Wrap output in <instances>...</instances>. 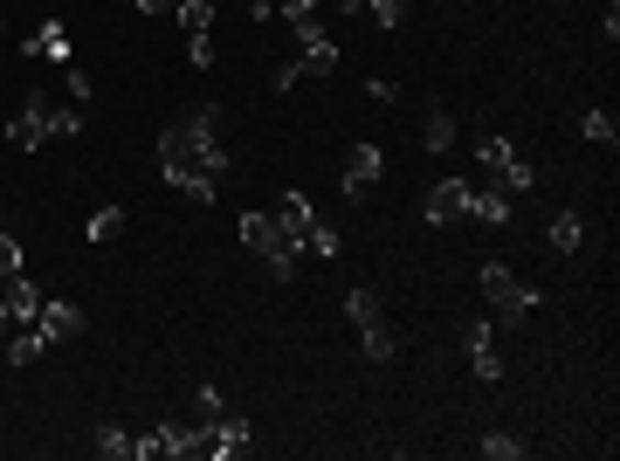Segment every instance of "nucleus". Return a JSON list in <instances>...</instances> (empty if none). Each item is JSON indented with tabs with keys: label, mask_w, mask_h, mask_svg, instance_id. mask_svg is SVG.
<instances>
[{
	"label": "nucleus",
	"mask_w": 620,
	"mask_h": 461,
	"mask_svg": "<svg viewBox=\"0 0 620 461\" xmlns=\"http://www.w3.org/2000/svg\"><path fill=\"white\" fill-rule=\"evenodd\" d=\"M159 172L179 200L193 207H214L221 200V179H228V151H221V132H214V104H193L187 117H173L159 132Z\"/></svg>",
	"instance_id": "1"
},
{
	"label": "nucleus",
	"mask_w": 620,
	"mask_h": 461,
	"mask_svg": "<svg viewBox=\"0 0 620 461\" xmlns=\"http://www.w3.org/2000/svg\"><path fill=\"white\" fill-rule=\"evenodd\" d=\"M235 227H242V248H248V255H263L276 283H290V276H297V255H303V241H297V235H283V221H276V214H242Z\"/></svg>",
	"instance_id": "2"
},
{
	"label": "nucleus",
	"mask_w": 620,
	"mask_h": 461,
	"mask_svg": "<svg viewBox=\"0 0 620 461\" xmlns=\"http://www.w3.org/2000/svg\"><path fill=\"white\" fill-rule=\"evenodd\" d=\"M483 303L497 311V324H503V330H517V324H531V311H538V290H531L517 269L489 262V269H483Z\"/></svg>",
	"instance_id": "3"
},
{
	"label": "nucleus",
	"mask_w": 620,
	"mask_h": 461,
	"mask_svg": "<svg viewBox=\"0 0 620 461\" xmlns=\"http://www.w3.org/2000/svg\"><path fill=\"white\" fill-rule=\"evenodd\" d=\"M476 166L497 179V187L517 200V193H531V166L517 159V145L503 138V132H476Z\"/></svg>",
	"instance_id": "4"
},
{
	"label": "nucleus",
	"mask_w": 620,
	"mask_h": 461,
	"mask_svg": "<svg viewBox=\"0 0 620 461\" xmlns=\"http://www.w3.org/2000/svg\"><path fill=\"white\" fill-rule=\"evenodd\" d=\"M48 138H56V104H48L42 90H29V97H21V111H14V124H8V145L14 151H42Z\"/></svg>",
	"instance_id": "5"
},
{
	"label": "nucleus",
	"mask_w": 620,
	"mask_h": 461,
	"mask_svg": "<svg viewBox=\"0 0 620 461\" xmlns=\"http://www.w3.org/2000/svg\"><path fill=\"white\" fill-rule=\"evenodd\" d=\"M173 21H179V35H187V63L207 69L214 63V0H179Z\"/></svg>",
	"instance_id": "6"
},
{
	"label": "nucleus",
	"mask_w": 620,
	"mask_h": 461,
	"mask_svg": "<svg viewBox=\"0 0 620 461\" xmlns=\"http://www.w3.org/2000/svg\"><path fill=\"white\" fill-rule=\"evenodd\" d=\"M207 454H214V461H242V454H255V427H248V414H235V406H228V414L207 427Z\"/></svg>",
	"instance_id": "7"
},
{
	"label": "nucleus",
	"mask_w": 620,
	"mask_h": 461,
	"mask_svg": "<svg viewBox=\"0 0 620 461\" xmlns=\"http://www.w3.org/2000/svg\"><path fill=\"white\" fill-rule=\"evenodd\" d=\"M421 214L434 227H455V221H469V179H434V187L421 193Z\"/></svg>",
	"instance_id": "8"
},
{
	"label": "nucleus",
	"mask_w": 620,
	"mask_h": 461,
	"mask_svg": "<svg viewBox=\"0 0 620 461\" xmlns=\"http://www.w3.org/2000/svg\"><path fill=\"white\" fill-rule=\"evenodd\" d=\"M379 172H386L379 145H373V138H358V145L345 151V179H339V187H345V200H366V193L379 187Z\"/></svg>",
	"instance_id": "9"
},
{
	"label": "nucleus",
	"mask_w": 620,
	"mask_h": 461,
	"mask_svg": "<svg viewBox=\"0 0 620 461\" xmlns=\"http://www.w3.org/2000/svg\"><path fill=\"white\" fill-rule=\"evenodd\" d=\"M462 345H469V366L483 386H497L503 379V358H497V324H462Z\"/></svg>",
	"instance_id": "10"
},
{
	"label": "nucleus",
	"mask_w": 620,
	"mask_h": 461,
	"mask_svg": "<svg viewBox=\"0 0 620 461\" xmlns=\"http://www.w3.org/2000/svg\"><path fill=\"white\" fill-rule=\"evenodd\" d=\"M35 330L48 345H69V338H84V311H76L69 296H42V317H35Z\"/></svg>",
	"instance_id": "11"
},
{
	"label": "nucleus",
	"mask_w": 620,
	"mask_h": 461,
	"mask_svg": "<svg viewBox=\"0 0 620 461\" xmlns=\"http://www.w3.org/2000/svg\"><path fill=\"white\" fill-rule=\"evenodd\" d=\"M152 448H159V454H207V427L200 420H159V427H152Z\"/></svg>",
	"instance_id": "12"
},
{
	"label": "nucleus",
	"mask_w": 620,
	"mask_h": 461,
	"mask_svg": "<svg viewBox=\"0 0 620 461\" xmlns=\"http://www.w3.org/2000/svg\"><path fill=\"white\" fill-rule=\"evenodd\" d=\"M97 454H103V461H159V448H152V434L139 441V434H124V427H111V420L97 427Z\"/></svg>",
	"instance_id": "13"
},
{
	"label": "nucleus",
	"mask_w": 620,
	"mask_h": 461,
	"mask_svg": "<svg viewBox=\"0 0 620 461\" xmlns=\"http://www.w3.org/2000/svg\"><path fill=\"white\" fill-rule=\"evenodd\" d=\"M469 221H483V227H510V193L489 179V187H469Z\"/></svg>",
	"instance_id": "14"
},
{
	"label": "nucleus",
	"mask_w": 620,
	"mask_h": 461,
	"mask_svg": "<svg viewBox=\"0 0 620 461\" xmlns=\"http://www.w3.org/2000/svg\"><path fill=\"white\" fill-rule=\"evenodd\" d=\"M0 303H8L14 324H35L42 317V290L29 283V276H8V283H0Z\"/></svg>",
	"instance_id": "15"
},
{
	"label": "nucleus",
	"mask_w": 620,
	"mask_h": 461,
	"mask_svg": "<svg viewBox=\"0 0 620 461\" xmlns=\"http://www.w3.org/2000/svg\"><path fill=\"white\" fill-rule=\"evenodd\" d=\"M331 69H339V42H331V35L297 42V76H331Z\"/></svg>",
	"instance_id": "16"
},
{
	"label": "nucleus",
	"mask_w": 620,
	"mask_h": 461,
	"mask_svg": "<svg viewBox=\"0 0 620 461\" xmlns=\"http://www.w3.org/2000/svg\"><path fill=\"white\" fill-rule=\"evenodd\" d=\"M29 56H42V63L69 69V29H63V21H42V29L29 35Z\"/></svg>",
	"instance_id": "17"
},
{
	"label": "nucleus",
	"mask_w": 620,
	"mask_h": 461,
	"mask_svg": "<svg viewBox=\"0 0 620 461\" xmlns=\"http://www.w3.org/2000/svg\"><path fill=\"white\" fill-rule=\"evenodd\" d=\"M276 221H283V235H297V241H303L310 227H318V214H310V193H297V187H290V193L276 200Z\"/></svg>",
	"instance_id": "18"
},
{
	"label": "nucleus",
	"mask_w": 620,
	"mask_h": 461,
	"mask_svg": "<svg viewBox=\"0 0 620 461\" xmlns=\"http://www.w3.org/2000/svg\"><path fill=\"white\" fill-rule=\"evenodd\" d=\"M579 241H586V221L565 207V214H552V227H545V248L552 255H579Z\"/></svg>",
	"instance_id": "19"
},
{
	"label": "nucleus",
	"mask_w": 620,
	"mask_h": 461,
	"mask_svg": "<svg viewBox=\"0 0 620 461\" xmlns=\"http://www.w3.org/2000/svg\"><path fill=\"white\" fill-rule=\"evenodd\" d=\"M42 351H48V338H42L35 324H14V330H8V366H35Z\"/></svg>",
	"instance_id": "20"
},
{
	"label": "nucleus",
	"mask_w": 620,
	"mask_h": 461,
	"mask_svg": "<svg viewBox=\"0 0 620 461\" xmlns=\"http://www.w3.org/2000/svg\"><path fill=\"white\" fill-rule=\"evenodd\" d=\"M358 351H366L373 358V366H386V358H394L400 345H394V330H386V317L379 324H366V330H358Z\"/></svg>",
	"instance_id": "21"
},
{
	"label": "nucleus",
	"mask_w": 620,
	"mask_h": 461,
	"mask_svg": "<svg viewBox=\"0 0 620 461\" xmlns=\"http://www.w3.org/2000/svg\"><path fill=\"white\" fill-rule=\"evenodd\" d=\"M118 235H124V214H118V207H97V214L84 221V241H97V248L118 241Z\"/></svg>",
	"instance_id": "22"
},
{
	"label": "nucleus",
	"mask_w": 620,
	"mask_h": 461,
	"mask_svg": "<svg viewBox=\"0 0 620 461\" xmlns=\"http://www.w3.org/2000/svg\"><path fill=\"white\" fill-rule=\"evenodd\" d=\"M476 454L483 461H524V441H517V434H483Z\"/></svg>",
	"instance_id": "23"
},
{
	"label": "nucleus",
	"mask_w": 620,
	"mask_h": 461,
	"mask_svg": "<svg viewBox=\"0 0 620 461\" xmlns=\"http://www.w3.org/2000/svg\"><path fill=\"white\" fill-rule=\"evenodd\" d=\"M303 248H310V255H324V262H339V255H345V235H339V227H324V221H318V227L303 235Z\"/></svg>",
	"instance_id": "24"
},
{
	"label": "nucleus",
	"mask_w": 620,
	"mask_h": 461,
	"mask_svg": "<svg viewBox=\"0 0 620 461\" xmlns=\"http://www.w3.org/2000/svg\"><path fill=\"white\" fill-rule=\"evenodd\" d=\"M421 145L434 151V159H442V151L455 145V117H449V111H434V117H428V132H421Z\"/></svg>",
	"instance_id": "25"
},
{
	"label": "nucleus",
	"mask_w": 620,
	"mask_h": 461,
	"mask_svg": "<svg viewBox=\"0 0 620 461\" xmlns=\"http://www.w3.org/2000/svg\"><path fill=\"white\" fill-rule=\"evenodd\" d=\"M579 138H586V145H613V138H620V124H613L607 111H586V117H579Z\"/></svg>",
	"instance_id": "26"
},
{
	"label": "nucleus",
	"mask_w": 620,
	"mask_h": 461,
	"mask_svg": "<svg viewBox=\"0 0 620 461\" xmlns=\"http://www.w3.org/2000/svg\"><path fill=\"white\" fill-rule=\"evenodd\" d=\"M345 317H352L358 330H366V324H379L386 311H379V296H373V290H352V296H345Z\"/></svg>",
	"instance_id": "27"
},
{
	"label": "nucleus",
	"mask_w": 620,
	"mask_h": 461,
	"mask_svg": "<svg viewBox=\"0 0 620 461\" xmlns=\"http://www.w3.org/2000/svg\"><path fill=\"white\" fill-rule=\"evenodd\" d=\"M221 414H228V400H221V386H200V393H193V420H200V427H214Z\"/></svg>",
	"instance_id": "28"
},
{
	"label": "nucleus",
	"mask_w": 620,
	"mask_h": 461,
	"mask_svg": "<svg viewBox=\"0 0 620 461\" xmlns=\"http://www.w3.org/2000/svg\"><path fill=\"white\" fill-rule=\"evenodd\" d=\"M366 14L379 21V29H400V21H407V0H366Z\"/></svg>",
	"instance_id": "29"
},
{
	"label": "nucleus",
	"mask_w": 620,
	"mask_h": 461,
	"mask_svg": "<svg viewBox=\"0 0 620 461\" xmlns=\"http://www.w3.org/2000/svg\"><path fill=\"white\" fill-rule=\"evenodd\" d=\"M0 276H21V241L0 235Z\"/></svg>",
	"instance_id": "30"
},
{
	"label": "nucleus",
	"mask_w": 620,
	"mask_h": 461,
	"mask_svg": "<svg viewBox=\"0 0 620 461\" xmlns=\"http://www.w3.org/2000/svg\"><path fill=\"white\" fill-rule=\"evenodd\" d=\"M90 97H97V83H90L84 69H69V104H90Z\"/></svg>",
	"instance_id": "31"
},
{
	"label": "nucleus",
	"mask_w": 620,
	"mask_h": 461,
	"mask_svg": "<svg viewBox=\"0 0 620 461\" xmlns=\"http://www.w3.org/2000/svg\"><path fill=\"white\" fill-rule=\"evenodd\" d=\"M290 0H248V21H269V14H283Z\"/></svg>",
	"instance_id": "32"
},
{
	"label": "nucleus",
	"mask_w": 620,
	"mask_h": 461,
	"mask_svg": "<svg viewBox=\"0 0 620 461\" xmlns=\"http://www.w3.org/2000/svg\"><path fill=\"white\" fill-rule=\"evenodd\" d=\"M600 29H607V42H620V0H607V14H600Z\"/></svg>",
	"instance_id": "33"
},
{
	"label": "nucleus",
	"mask_w": 620,
	"mask_h": 461,
	"mask_svg": "<svg viewBox=\"0 0 620 461\" xmlns=\"http://www.w3.org/2000/svg\"><path fill=\"white\" fill-rule=\"evenodd\" d=\"M132 8H139V14H173L179 0H132Z\"/></svg>",
	"instance_id": "34"
},
{
	"label": "nucleus",
	"mask_w": 620,
	"mask_h": 461,
	"mask_svg": "<svg viewBox=\"0 0 620 461\" xmlns=\"http://www.w3.org/2000/svg\"><path fill=\"white\" fill-rule=\"evenodd\" d=\"M331 14H366V0H331Z\"/></svg>",
	"instance_id": "35"
}]
</instances>
